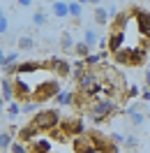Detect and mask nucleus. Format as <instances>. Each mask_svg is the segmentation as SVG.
Here are the masks:
<instances>
[{
	"instance_id": "obj_1",
	"label": "nucleus",
	"mask_w": 150,
	"mask_h": 153,
	"mask_svg": "<svg viewBox=\"0 0 150 153\" xmlns=\"http://www.w3.org/2000/svg\"><path fill=\"white\" fill-rule=\"evenodd\" d=\"M30 125H35L39 134L51 132V130H56L58 125H60V111L58 109H39L37 114L32 116Z\"/></svg>"
},
{
	"instance_id": "obj_2",
	"label": "nucleus",
	"mask_w": 150,
	"mask_h": 153,
	"mask_svg": "<svg viewBox=\"0 0 150 153\" xmlns=\"http://www.w3.org/2000/svg\"><path fill=\"white\" fill-rule=\"evenodd\" d=\"M113 58H115L118 65L136 67V65H143V63H146V49L143 47H122Z\"/></svg>"
},
{
	"instance_id": "obj_3",
	"label": "nucleus",
	"mask_w": 150,
	"mask_h": 153,
	"mask_svg": "<svg viewBox=\"0 0 150 153\" xmlns=\"http://www.w3.org/2000/svg\"><path fill=\"white\" fill-rule=\"evenodd\" d=\"M115 102L113 100H106V97H99V100H95L93 105H90V111H88V116H90V121L93 123H102L104 118H109V116L115 111Z\"/></svg>"
},
{
	"instance_id": "obj_4",
	"label": "nucleus",
	"mask_w": 150,
	"mask_h": 153,
	"mask_svg": "<svg viewBox=\"0 0 150 153\" xmlns=\"http://www.w3.org/2000/svg\"><path fill=\"white\" fill-rule=\"evenodd\" d=\"M62 88H60V84H58L56 79H49V81H44V84H39L37 88H35V93H32V100H37V102H44V100H56V95L60 93Z\"/></svg>"
},
{
	"instance_id": "obj_5",
	"label": "nucleus",
	"mask_w": 150,
	"mask_h": 153,
	"mask_svg": "<svg viewBox=\"0 0 150 153\" xmlns=\"http://www.w3.org/2000/svg\"><path fill=\"white\" fill-rule=\"evenodd\" d=\"M60 130L69 137V139H76V137H83L88 134L85 130V123L81 118H65V121H60Z\"/></svg>"
},
{
	"instance_id": "obj_6",
	"label": "nucleus",
	"mask_w": 150,
	"mask_h": 153,
	"mask_svg": "<svg viewBox=\"0 0 150 153\" xmlns=\"http://www.w3.org/2000/svg\"><path fill=\"white\" fill-rule=\"evenodd\" d=\"M72 146H74V153H97L95 139L90 137V134H83V137L72 139Z\"/></svg>"
},
{
	"instance_id": "obj_7",
	"label": "nucleus",
	"mask_w": 150,
	"mask_h": 153,
	"mask_svg": "<svg viewBox=\"0 0 150 153\" xmlns=\"http://www.w3.org/2000/svg\"><path fill=\"white\" fill-rule=\"evenodd\" d=\"M14 93H16V97H23V100L28 102V100H32V93H35V91L30 88V84L23 79V76L16 74L14 76Z\"/></svg>"
},
{
	"instance_id": "obj_8",
	"label": "nucleus",
	"mask_w": 150,
	"mask_h": 153,
	"mask_svg": "<svg viewBox=\"0 0 150 153\" xmlns=\"http://www.w3.org/2000/svg\"><path fill=\"white\" fill-rule=\"evenodd\" d=\"M132 19L139 21V30L143 35H150V12L141 10V7H134L132 10Z\"/></svg>"
},
{
	"instance_id": "obj_9",
	"label": "nucleus",
	"mask_w": 150,
	"mask_h": 153,
	"mask_svg": "<svg viewBox=\"0 0 150 153\" xmlns=\"http://www.w3.org/2000/svg\"><path fill=\"white\" fill-rule=\"evenodd\" d=\"M49 65H53L51 70H53L56 76H60V79L72 76V65H69L67 60H62V58H49Z\"/></svg>"
},
{
	"instance_id": "obj_10",
	"label": "nucleus",
	"mask_w": 150,
	"mask_h": 153,
	"mask_svg": "<svg viewBox=\"0 0 150 153\" xmlns=\"http://www.w3.org/2000/svg\"><path fill=\"white\" fill-rule=\"evenodd\" d=\"M16 137H19L16 142L26 144V146H30V144H32V142L39 137V132H37V128H35V125H30V123H28V125H23V128H19V134H16Z\"/></svg>"
},
{
	"instance_id": "obj_11",
	"label": "nucleus",
	"mask_w": 150,
	"mask_h": 153,
	"mask_svg": "<svg viewBox=\"0 0 150 153\" xmlns=\"http://www.w3.org/2000/svg\"><path fill=\"white\" fill-rule=\"evenodd\" d=\"M0 95H2L5 102H14V97H16V93H14V76H5L0 81Z\"/></svg>"
},
{
	"instance_id": "obj_12",
	"label": "nucleus",
	"mask_w": 150,
	"mask_h": 153,
	"mask_svg": "<svg viewBox=\"0 0 150 153\" xmlns=\"http://www.w3.org/2000/svg\"><path fill=\"white\" fill-rule=\"evenodd\" d=\"M42 63H37V60H23V63H19L16 65V74L19 76H26V74H32V72H37V70H42Z\"/></svg>"
},
{
	"instance_id": "obj_13",
	"label": "nucleus",
	"mask_w": 150,
	"mask_h": 153,
	"mask_svg": "<svg viewBox=\"0 0 150 153\" xmlns=\"http://www.w3.org/2000/svg\"><path fill=\"white\" fill-rule=\"evenodd\" d=\"M28 149H30V153H51V139L49 137H37Z\"/></svg>"
},
{
	"instance_id": "obj_14",
	"label": "nucleus",
	"mask_w": 150,
	"mask_h": 153,
	"mask_svg": "<svg viewBox=\"0 0 150 153\" xmlns=\"http://www.w3.org/2000/svg\"><path fill=\"white\" fill-rule=\"evenodd\" d=\"M74 47H76V39L72 37V33H69V30H62V33H60V49H62L65 53H74Z\"/></svg>"
},
{
	"instance_id": "obj_15",
	"label": "nucleus",
	"mask_w": 150,
	"mask_h": 153,
	"mask_svg": "<svg viewBox=\"0 0 150 153\" xmlns=\"http://www.w3.org/2000/svg\"><path fill=\"white\" fill-rule=\"evenodd\" d=\"M93 19H95L97 26H106V23H109V10L97 2V5H95V12H93Z\"/></svg>"
},
{
	"instance_id": "obj_16",
	"label": "nucleus",
	"mask_w": 150,
	"mask_h": 153,
	"mask_svg": "<svg viewBox=\"0 0 150 153\" xmlns=\"http://www.w3.org/2000/svg\"><path fill=\"white\" fill-rule=\"evenodd\" d=\"M35 47H37V42L30 37V35H21V37L16 39V49H19V51H32Z\"/></svg>"
},
{
	"instance_id": "obj_17",
	"label": "nucleus",
	"mask_w": 150,
	"mask_h": 153,
	"mask_svg": "<svg viewBox=\"0 0 150 153\" xmlns=\"http://www.w3.org/2000/svg\"><path fill=\"white\" fill-rule=\"evenodd\" d=\"M51 10H53V14H56L58 19H65V16H69V2L58 0V2H53V5H51Z\"/></svg>"
},
{
	"instance_id": "obj_18",
	"label": "nucleus",
	"mask_w": 150,
	"mask_h": 153,
	"mask_svg": "<svg viewBox=\"0 0 150 153\" xmlns=\"http://www.w3.org/2000/svg\"><path fill=\"white\" fill-rule=\"evenodd\" d=\"M74 100H76V95L72 93V91H60L56 95V102L60 107H69V105H74Z\"/></svg>"
},
{
	"instance_id": "obj_19",
	"label": "nucleus",
	"mask_w": 150,
	"mask_h": 153,
	"mask_svg": "<svg viewBox=\"0 0 150 153\" xmlns=\"http://www.w3.org/2000/svg\"><path fill=\"white\" fill-rule=\"evenodd\" d=\"M83 42L90 49H95V47H97V42H99V33H97L95 28H85L83 30Z\"/></svg>"
},
{
	"instance_id": "obj_20",
	"label": "nucleus",
	"mask_w": 150,
	"mask_h": 153,
	"mask_svg": "<svg viewBox=\"0 0 150 153\" xmlns=\"http://www.w3.org/2000/svg\"><path fill=\"white\" fill-rule=\"evenodd\" d=\"M74 53L79 56V60H85V58L93 53V49L88 47L85 42H76V47H74Z\"/></svg>"
},
{
	"instance_id": "obj_21",
	"label": "nucleus",
	"mask_w": 150,
	"mask_h": 153,
	"mask_svg": "<svg viewBox=\"0 0 150 153\" xmlns=\"http://www.w3.org/2000/svg\"><path fill=\"white\" fill-rule=\"evenodd\" d=\"M21 111H23V114H37L39 111V102L37 100H28L26 105H21Z\"/></svg>"
},
{
	"instance_id": "obj_22",
	"label": "nucleus",
	"mask_w": 150,
	"mask_h": 153,
	"mask_svg": "<svg viewBox=\"0 0 150 153\" xmlns=\"http://www.w3.org/2000/svg\"><path fill=\"white\" fill-rule=\"evenodd\" d=\"M102 58H104V53H90L83 63H85V67H88V70H93L95 65H99V63H102Z\"/></svg>"
},
{
	"instance_id": "obj_23",
	"label": "nucleus",
	"mask_w": 150,
	"mask_h": 153,
	"mask_svg": "<svg viewBox=\"0 0 150 153\" xmlns=\"http://www.w3.org/2000/svg\"><path fill=\"white\" fill-rule=\"evenodd\" d=\"M81 14H83V2H69V16L81 19Z\"/></svg>"
},
{
	"instance_id": "obj_24",
	"label": "nucleus",
	"mask_w": 150,
	"mask_h": 153,
	"mask_svg": "<svg viewBox=\"0 0 150 153\" xmlns=\"http://www.w3.org/2000/svg\"><path fill=\"white\" fill-rule=\"evenodd\" d=\"M46 23V14L42 10H37V12H32V26L35 28H39V26H44Z\"/></svg>"
},
{
	"instance_id": "obj_25",
	"label": "nucleus",
	"mask_w": 150,
	"mask_h": 153,
	"mask_svg": "<svg viewBox=\"0 0 150 153\" xmlns=\"http://www.w3.org/2000/svg\"><path fill=\"white\" fill-rule=\"evenodd\" d=\"M12 134L7 132V130H5V132H0V151H2V149H12Z\"/></svg>"
},
{
	"instance_id": "obj_26",
	"label": "nucleus",
	"mask_w": 150,
	"mask_h": 153,
	"mask_svg": "<svg viewBox=\"0 0 150 153\" xmlns=\"http://www.w3.org/2000/svg\"><path fill=\"white\" fill-rule=\"evenodd\" d=\"M12 65H19V51H10L7 58H5V65H2V67H12Z\"/></svg>"
},
{
	"instance_id": "obj_27",
	"label": "nucleus",
	"mask_w": 150,
	"mask_h": 153,
	"mask_svg": "<svg viewBox=\"0 0 150 153\" xmlns=\"http://www.w3.org/2000/svg\"><path fill=\"white\" fill-rule=\"evenodd\" d=\"M49 139H60V142H67L69 137H67V134L60 130V125H58L56 130H51V132H49Z\"/></svg>"
},
{
	"instance_id": "obj_28",
	"label": "nucleus",
	"mask_w": 150,
	"mask_h": 153,
	"mask_svg": "<svg viewBox=\"0 0 150 153\" xmlns=\"http://www.w3.org/2000/svg\"><path fill=\"white\" fill-rule=\"evenodd\" d=\"M122 146H125V149H136V146H139V137H134V134H127Z\"/></svg>"
},
{
	"instance_id": "obj_29",
	"label": "nucleus",
	"mask_w": 150,
	"mask_h": 153,
	"mask_svg": "<svg viewBox=\"0 0 150 153\" xmlns=\"http://www.w3.org/2000/svg\"><path fill=\"white\" fill-rule=\"evenodd\" d=\"M7 114H10L12 118H16V116L21 114V105H19V102H10V107H7Z\"/></svg>"
},
{
	"instance_id": "obj_30",
	"label": "nucleus",
	"mask_w": 150,
	"mask_h": 153,
	"mask_svg": "<svg viewBox=\"0 0 150 153\" xmlns=\"http://www.w3.org/2000/svg\"><path fill=\"white\" fill-rule=\"evenodd\" d=\"M12 153H30V149L26 144H21V142H14L12 144Z\"/></svg>"
},
{
	"instance_id": "obj_31",
	"label": "nucleus",
	"mask_w": 150,
	"mask_h": 153,
	"mask_svg": "<svg viewBox=\"0 0 150 153\" xmlns=\"http://www.w3.org/2000/svg\"><path fill=\"white\" fill-rule=\"evenodd\" d=\"M139 93H141V88L136 86V84H132V86L127 88V97H136V95H139Z\"/></svg>"
},
{
	"instance_id": "obj_32",
	"label": "nucleus",
	"mask_w": 150,
	"mask_h": 153,
	"mask_svg": "<svg viewBox=\"0 0 150 153\" xmlns=\"http://www.w3.org/2000/svg\"><path fill=\"white\" fill-rule=\"evenodd\" d=\"M7 30H10V21H7V16H2L0 19V35H5Z\"/></svg>"
},
{
	"instance_id": "obj_33",
	"label": "nucleus",
	"mask_w": 150,
	"mask_h": 153,
	"mask_svg": "<svg viewBox=\"0 0 150 153\" xmlns=\"http://www.w3.org/2000/svg\"><path fill=\"white\" fill-rule=\"evenodd\" d=\"M111 144H115V146H118V144H125V137H122L120 132H113L111 134Z\"/></svg>"
},
{
	"instance_id": "obj_34",
	"label": "nucleus",
	"mask_w": 150,
	"mask_h": 153,
	"mask_svg": "<svg viewBox=\"0 0 150 153\" xmlns=\"http://www.w3.org/2000/svg\"><path fill=\"white\" fill-rule=\"evenodd\" d=\"M16 7H21V10H28V7H32V2H30V0H19V2H16Z\"/></svg>"
},
{
	"instance_id": "obj_35",
	"label": "nucleus",
	"mask_w": 150,
	"mask_h": 153,
	"mask_svg": "<svg viewBox=\"0 0 150 153\" xmlns=\"http://www.w3.org/2000/svg\"><path fill=\"white\" fill-rule=\"evenodd\" d=\"M141 100H143V102H150V91H148V88L141 93Z\"/></svg>"
},
{
	"instance_id": "obj_36",
	"label": "nucleus",
	"mask_w": 150,
	"mask_h": 153,
	"mask_svg": "<svg viewBox=\"0 0 150 153\" xmlns=\"http://www.w3.org/2000/svg\"><path fill=\"white\" fill-rule=\"evenodd\" d=\"M5 58H7V53H5V49L0 47V67L5 65Z\"/></svg>"
},
{
	"instance_id": "obj_37",
	"label": "nucleus",
	"mask_w": 150,
	"mask_h": 153,
	"mask_svg": "<svg viewBox=\"0 0 150 153\" xmlns=\"http://www.w3.org/2000/svg\"><path fill=\"white\" fill-rule=\"evenodd\" d=\"M146 86H148V91H150V67H146Z\"/></svg>"
},
{
	"instance_id": "obj_38",
	"label": "nucleus",
	"mask_w": 150,
	"mask_h": 153,
	"mask_svg": "<svg viewBox=\"0 0 150 153\" xmlns=\"http://www.w3.org/2000/svg\"><path fill=\"white\" fill-rule=\"evenodd\" d=\"M5 109V100H2V95H0V111Z\"/></svg>"
},
{
	"instance_id": "obj_39",
	"label": "nucleus",
	"mask_w": 150,
	"mask_h": 153,
	"mask_svg": "<svg viewBox=\"0 0 150 153\" xmlns=\"http://www.w3.org/2000/svg\"><path fill=\"white\" fill-rule=\"evenodd\" d=\"M2 16H5V12H2V7H0V19H2Z\"/></svg>"
},
{
	"instance_id": "obj_40",
	"label": "nucleus",
	"mask_w": 150,
	"mask_h": 153,
	"mask_svg": "<svg viewBox=\"0 0 150 153\" xmlns=\"http://www.w3.org/2000/svg\"><path fill=\"white\" fill-rule=\"evenodd\" d=\"M0 81H2V79H0Z\"/></svg>"
}]
</instances>
